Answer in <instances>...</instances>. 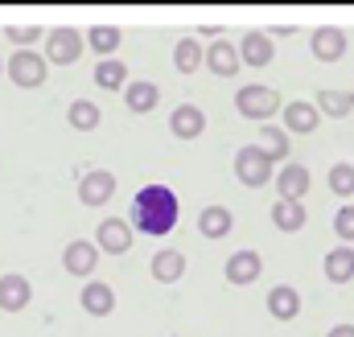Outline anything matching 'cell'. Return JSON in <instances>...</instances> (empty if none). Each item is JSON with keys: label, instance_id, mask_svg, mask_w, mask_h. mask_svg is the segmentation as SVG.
<instances>
[{"label": "cell", "instance_id": "obj_34", "mask_svg": "<svg viewBox=\"0 0 354 337\" xmlns=\"http://www.w3.org/2000/svg\"><path fill=\"white\" fill-rule=\"evenodd\" d=\"M0 75H4V62H0Z\"/></svg>", "mask_w": 354, "mask_h": 337}, {"label": "cell", "instance_id": "obj_2", "mask_svg": "<svg viewBox=\"0 0 354 337\" xmlns=\"http://www.w3.org/2000/svg\"><path fill=\"white\" fill-rule=\"evenodd\" d=\"M4 70H8V79L17 86H25V90H33V86H41L46 83V58L37 54V50H17L8 62H4Z\"/></svg>", "mask_w": 354, "mask_h": 337}, {"label": "cell", "instance_id": "obj_24", "mask_svg": "<svg viewBox=\"0 0 354 337\" xmlns=\"http://www.w3.org/2000/svg\"><path fill=\"white\" fill-rule=\"evenodd\" d=\"M326 276H330L334 284L354 280V251H351V247H338V251L326 255Z\"/></svg>", "mask_w": 354, "mask_h": 337}, {"label": "cell", "instance_id": "obj_22", "mask_svg": "<svg viewBox=\"0 0 354 337\" xmlns=\"http://www.w3.org/2000/svg\"><path fill=\"white\" fill-rule=\"evenodd\" d=\"M157 99H161V95H157V86H153V83H128V86H124V103H128L132 111H140V115H145V111H153V107H157Z\"/></svg>", "mask_w": 354, "mask_h": 337}, {"label": "cell", "instance_id": "obj_18", "mask_svg": "<svg viewBox=\"0 0 354 337\" xmlns=\"http://www.w3.org/2000/svg\"><path fill=\"white\" fill-rule=\"evenodd\" d=\"M313 107H317V115L326 111V115L342 119V115L354 111V90H330V86H326V90H317V103H313Z\"/></svg>", "mask_w": 354, "mask_h": 337}, {"label": "cell", "instance_id": "obj_7", "mask_svg": "<svg viewBox=\"0 0 354 337\" xmlns=\"http://www.w3.org/2000/svg\"><path fill=\"white\" fill-rule=\"evenodd\" d=\"M79 54H83V37H79L75 29H54V33L46 37V58L58 62V66H71Z\"/></svg>", "mask_w": 354, "mask_h": 337}, {"label": "cell", "instance_id": "obj_17", "mask_svg": "<svg viewBox=\"0 0 354 337\" xmlns=\"http://www.w3.org/2000/svg\"><path fill=\"white\" fill-rule=\"evenodd\" d=\"M260 276V255L256 251H235L227 259V280L231 284H252Z\"/></svg>", "mask_w": 354, "mask_h": 337}, {"label": "cell", "instance_id": "obj_13", "mask_svg": "<svg viewBox=\"0 0 354 337\" xmlns=\"http://www.w3.org/2000/svg\"><path fill=\"white\" fill-rule=\"evenodd\" d=\"M169 128H174L177 140H194V136H202V128H206V115H202V107H194V103H181L174 111V119H169Z\"/></svg>", "mask_w": 354, "mask_h": 337}, {"label": "cell", "instance_id": "obj_15", "mask_svg": "<svg viewBox=\"0 0 354 337\" xmlns=\"http://www.w3.org/2000/svg\"><path fill=\"white\" fill-rule=\"evenodd\" d=\"M268 313H272L276 321H292V317L301 313V296H297L288 284H280V288L268 292Z\"/></svg>", "mask_w": 354, "mask_h": 337}, {"label": "cell", "instance_id": "obj_33", "mask_svg": "<svg viewBox=\"0 0 354 337\" xmlns=\"http://www.w3.org/2000/svg\"><path fill=\"white\" fill-rule=\"evenodd\" d=\"M326 337H354V325H338V329H330Z\"/></svg>", "mask_w": 354, "mask_h": 337}, {"label": "cell", "instance_id": "obj_21", "mask_svg": "<svg viewBox=\"0 0 354 337\" xmlns=\"http://www.w3.org/2000/svg\"><path fill=\"white\" fill-rule=\"evenodd\" d=\"M272 222H276L280 231H301V227H305V206H301V202H284V198H276V206H272Z\"/></svg>", "mask_w": 354, "mask_h": 337}, {"label": "cell", "instance_id": "obj_28", "mask_svg": "<svg viewBox=\"0 0 354 337\" xmlns=\"http://www.w3.org/2000/svg\"><path fill=\"white\" fill-rule=\"evenodd\" d=\"M71 128H79V132L99 128V107H95L91 99H75V103H71Z\"/></svg>", "mask_w": 354, "mask_h": 337}, {"label": "cell", "instance_id": "obj_6", "mask_svg": "<svg viewBox=\"0 0 354 337\" xmlns=\"http://www.w3.org/2000/svg\"><path fill=\"white\" fill-rule=\"evenodd\" d=\"M111 193H115V177L107 168H87L83 173V181H79V202L83 206H103V202H111Z\"/></svg>", "mask_w": 354, "mask_h": 337}, {"label": "cell", "instance_id": "obj_10", "mask_svg": "<svg viewBox=\"0 0 354 337\" xmlns=\"http://www.w3.org/2000/svg\"><path fill=\"white\" fill-rule=\"evenodd\" d=\"M202 62H206L218 79H231L235 70H243V66H239V50H235L231 41H214V46L202 54Z\"/></svg>", "mask_w": 354, "mask_h": 337}, {"label": "cell", "instance_id": "obj_31", "mask_svg": "<svg viewBox=\"0 0 354 337\" xmlns=\"http://www.w3.org/2000/svg\"><path fill=\"white\" fill-rule=\"evenodd\" d=\"M334 231H338L346 243H354V206H342V210H338V218H334Z\"/></svg>", "mask_w": 354, "mask_h": 337}, {"label": "cell", "instance_id": "obj_5", "mask_svg": "<svg viewBox=\"0 0 354 337\" xmlns=\"http://www.w3.org/2000/svg\"><path fill=\"white\" fill-rule=\"evenodd\" d=\"M128 247H132V231H128V222H124V218H103V222L95 227V251L124 255Z\"/></svg>", "mask_w": 354, "mask_h": 337}, {"label": "cell", "instance_id": "obj_25", "mask_svg": "<svg viewBox=\"0 0 354 337\" xmlns=\"http://www.w3.org/2000/svg\"><path fill=\"white\" fill-rule=\"evenodd\" d=\"M95 83L103 86V90H124L128 86V66L115 62V58H107V62L95 66Z\"/></svg>", "mask_w": 354, "mask_h": 337}, {"label": "cell", "instance_id": "obj_4", "mask_svg": "<svg viewBox=\"0 0 354 337\" xmlns=\"http://www.w3.org/2000/svg\"><path fill=\"white\" fill-rule=\"evenodd\" d=\"M235 177H239L243 185L260 189V185H268V177H272V161H268L256 144H248V148L235 153Z\"/></svg>", "mask_w": 354, "mask_h": 337}, {"label": "cell", "instance_id": "obj_26", "mask_svg": "<svg viewBox=\"0 0 354 337\" xmlns=\"http://www.w3.org/2000/svg\"><path fill=\"white\" fill-rule=\"evenodd\" d=\"M174 62L181 75H194L198 66H202V41H194V37H181L174 50Z\"/></svg>", "mask_w": 354, "mask_h": 337}, {"label": "cell", "instance_id": "obj_16", "mask_svg": "<svg viewBox=\"0 0 354 337\" xmlns=\"http://www.w3.org/2000/svg\"><path fill=\"white\" fill-rule=\"evenodd\" d=\"M83 309H87L91 317H107L115 309V292L103 280H91L87 288H83Z\"/></svg>", "mask_w": 354, "mask_h": 337}, {"label": "cell", "instance_id": "obj_32", "mask_svg": "<svg viewBox=\"0 0 354 337\" xmlns=\"http://www.w3.org/2000/svg\"><path fill=\"white\" fill-rule=\"evenodd\" d=\"M37 33H41L37 25H12V29H8V37H12L21 50H29V41H37Z\"/></svg>", "mask_w": 354, "mask_h": 337}, {"label": "cell", "instance_id": "obj_1", "mask_svg": "<svg viewBox=\"0 0 354 337\" xmlns=\"http://www.w3.org/2000/svg\"><path fill=\"white\" fill-rule=\"evenodd\" d=\"M177 193L169 185H145L136 198H132V222L140 235H169L177 227Z\"/></svg>", "mask_w": 354, "mask_h": 337}, {"label": "cell", "instance_id": "obj_3", "mask_svg": "<svg viewBox=\"0 0 354 337\" xmlns=\"http://www.w3.org/2000/svg\"><path fill=\"white\" fill-rule=\"evenodd\" d=\"M235 107H239V115H248V119H272V115L280 111V95H276L272 86L252 83L235 95Z\"/></svg>", "mask_w": 354, "mask_h": 337}, {"label": "cell", "instance_id": "obj_27", "mask_svg": "<svg viewBox=\"0 0 354 337\" xmlns=\"http://www.w3.org/2000/svg\"><path fill=\"white\" fill-rule=\"evenodd\" d=\"M256 148L264 153L268 161H284V157H288V136H284L280 128H272V124H268L264 132H260V144H256Z\"/></svg>", "mask_w": 354, "mask_h": 337}, {"label": "cell", "instance_id": "obj_8", "mask_svg": "<svg viewBox=\"0 0 354 337\" xmlns=\"http://www.w3.org/2000/svg\"><path fill=\"white\" fill-rule=\"evenodd\" d=\"M29 296H33V288H29L25 276H17V271L0 276V309H4V313H21V309L29 305Z\"/></svg>", "mask_w": 354, "mask_h": 337}, {"label": "cell", "instance_id": "obj_30", "mask_svg": "<svg viewBox=\"0 0 354 337\" xmlns=\"http://www.w3.org/2000/svg\"><path fill=\"white\" fill-rule=\"evenodd\" d=\"M330 189H334V198H354V165L330 168Z\"/></svg>", "mask_w": 354, "mask_h": 337}, {"label": "cell", "instance_id": "obj_23", "mask_svg": "<svg viewBox=\"0 0 354 337\" xmlns=\"http://www.w3.org/2000/svg\"><path fill=\"white\" fill-rule=\"evenodd\" d=\"M181 271H185V259H181V251H157V255H153V276H157L161 284H174V280H181Z\"/></svg>", "mask_w": 354, "mask_h": 337}, {"label": "cell", "instance_id": "obj_19", "mask_svg": "<svg viewBox=\"0 0 354 337\" xmlns=\"http://www.w3.org/2000/svg\"><path fill=\"white\" fill-rule=\"evenodd\" d=\"M198 231H202L206 239H223V235L231 231V210H227V206H206V210L198 214Z\"/></svg>", "mask_w": 354, "mask_h": 337}, {"label": "cell", "instance_id": "obj_14", "mask_svg": "<svg viewBox=\"0 0 354 337\" xmlns=\"http://www.w3.org/2000/svg\"><path fill=\"white\" fill-rule=\"evenodd\" d=\"M309 185H313V177H309L305 165H288L284 173H280V181H276V189H280L284 202H301V198L309 193Z\"/></svg>", "mask_w": 354, "mask_h": 337}, {"label": "cell", "instance_id": "obj_20", "mask_svg": "<svg viewBox=\"0 0 354 337\" xmlns=\"http://www.w3.org/2000/svg\"><path fill=\"white\" fill-rule=\"evenodd\" d=\"M317 119H322V115H317L313 103H288V107H284V124H288V132H301V136H305V132L317 128Z\"/></svg>", "mask_w": 354, "mask_h": 337}, {"label": "cell", "instance_id": "obj_29", "mask_svg": "<svg viewBox=\"0 0 354 337\" xmlns=\"http://www.w3.org/2000/svg\"><path fill=\"white\" fill-rule=\"evenodd\" d=\"M83 46H91L95 54H115V46H120V29H111V25H95Z\"/></svg>", "mask_w": 354, "mask_h": 337}, {"label": "cell", "instance_id": "obj_9", "mask_svg": "<svg viewBox=\"0 0 354 337\" xmlns=\"http://www.w3.org/2000/svg\"><path fill=\"white\" fill-rule=\"evenodd\" d=\"M95 263H99V251H95V243H87V239H75V243L62 251V267H66L71 276H91Z\"/></svg>", "mask_w": 354, "mask_h": 337}, {"label": "cell", "instance_id": "obj_12", "mask_svg": "<svg viewBox=\"0 0 354 337\" xmlns=\"http://www.w3.org/2000/svg\"><path fill=\"white\" fill-rule=\"evenodd\" d=\"M342 54H346V33L342 29H330L326 25V29L313 33V58L317 62H338Z\"/></svg>", "mask_w": 354, "mask_h": 337}, {"label": "cell", "instance_id": "obj_11", "mask_svg": "<svg viewBox=\"0 0 354 337\" xmlns=\"http://www.w3.org/2000/svg\"><path fill=\"white\" fill-rule=\"evenodd\" d=\"M276 58V50H272V37L268 33H243V41H239V62H248V66H268Z\"/></svg>", "mask_w": 354, "mask_h": 337}]
</instances>
